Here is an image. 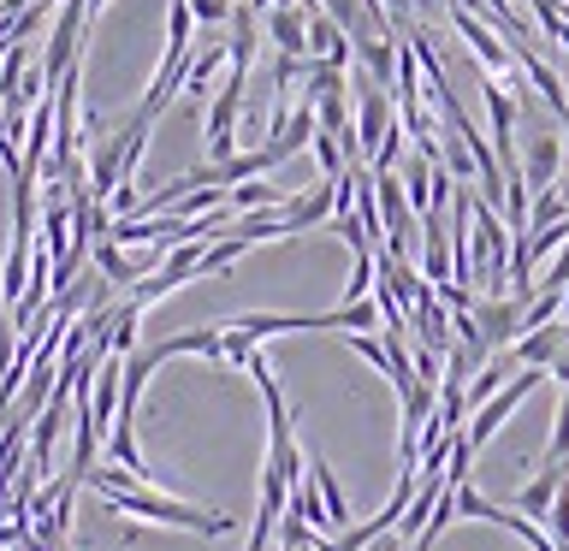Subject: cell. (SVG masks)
Instances as JSON below:
<instances>
[{
    "label": "cell",
    "instance_id": "7402d4cb",
    "mask_svg": "<svg viewBox=\"0 0 569 551\" xmlns=\"http://www.w3.org/2000/svg\"><path fill=\"white\" fill-rule=\"evenodd\" d=\"M563 196H569V190H563Z\"/></svg>",
    "mask_w": 569,
    "mask_h": 551
},
{
    "label": "cell",
    "instance_id": "277c9868",
    "mask_svg": "<svg viewBox=\"0 0 569 551\" xmlns=\"http://www.w3.org/2000/svg\"><path fill=\"white\" fill-rule=\"evenodd\" d=\"M445 12H451V24H457V36H462V42L475 48V60H480V66H492V78H505V71L516 66L510 42H505V36H492V30H487V18H480V12H462V7H445Z\"/></svg>",
    "mask_w": 569,
    "mask_h": 551
},
{
    "label": "cell",
    "instance_id": "30bf717a",
    "mask_svg": "<svg viewBox=\"0 0 569 551\" xmlns=\"http://www.w3.org/2000/svg\"><path fill=\"white\" fill-rule=\"evenodd\" d=\"M160 362H172V355H226V332L220 327H190V332H172L160 338V344H149Z\"/></svg>",
    "mask_w": 569,
    "mask_h": 551
},
{
    "label": "cell",
    "instance_id": "e0dca14e",
    "mask_svg": "<svg viewBox=\"0 0 569 551\" xmlns=\"http://www.w3.org/2000/svg\"><path fill=\"white\" fill-rule=\"evenodd\" d=\"M551 462H569V398L558 403V427H551Z\"/></svg>",
    "mask_w": 569,
    "mask_h": 551
},
{
    "label": "cell",
    "instance_id": "9a60e30c",
    "mask_svg": "<svg viewBox=\"0 0 569 551\" xmlns=\"http://www.w3.org/2000/svg\"><path fill=\"white\" fill-rule=\"evenodd\" d=\"M558 220H569V196H563V190H546L540 202L528 208V231H540V226H558Z\"/></svg>",
    "mask_w": 569,
    "mask_h": 551
},
{
    "label": "cell",
    "instance_id": "44dd1931",
    "mask_svg": "<svg viewBox=\"0 0 569 551\" xmlns=\"http://www.w3.org/2000/svg\"><path fill=\"white\" fill-rule=\"evenodd\" d=\"M563 309H569V291H563Z\"/></svg>",
    "mask_w": 569,
    "mask_h": 551
},
{
    "label": "cell",
    "instance_id": "5b68a950",
    "mask_svg": "<svg viewBox=\"0 0 569 551\" xmlns=\"http://www.w3.org/2000/svg\"><path fill=\"white\" fill-rule=\"evenodd\" d=\"M522 297H492V302H475V320H480V338H487V350H510L516 338H522Z\"/></svg>",
    "mask_w": 569,
    "mask_h": 551
},
{
    "label": "cell",
    "instance_id": "8fae6325",
    "mask_svg": "<svg viewBox=\"0 0 569 551\" xmlns=\"http://www.w3.org/2000/svg\"><path fill=\"white\" fill-rule=\"evenodd\" d=\"M309 474H315V487H320V504H327V522L338 528V533H345L350 528V498H345V487H338V480H332V469H327V462H309Z\"/></svg>",
    "mask_w": 569,
    "mask_h": 551
},
{
    "label": "cell",
    "instance_id": "ba28073f",
    "mask_svg": "<svg viewBox=\"0 0 569 551\" xmlns=\"http://www.w3.org/2000/svg\"><path fill=\"white\" fill-rule=\"evenodd\" d=\"M267 36H273L279 53L309 60V12H297V7H267Z\"/></svg>",
    "mask_w": 569,
    "mask_h": 551
},
{
    "label": "cell",
    "instance_id": "7a4b0ae2",
    "mask_svg": "<svg viewBox=\"0 0 569 551\" xmlns=\"http://www.w3.org/2000/svg\"><path fill=\"white\" fill-rule=\"evenodd\" d=\"M391 131V101H386V83H373L368 71L356 78V137H362V154L373 160L380 142Z\"/></svg>",
    "mask_w": 569,
    "mask_h": 551
},
{
    "label": "cell",
    "instance_id": "7c38bea8",
    "mask_svg": "<svg viewBox=\"0 0 569 551\" xmlns=\"http://www.w3.org/2000/svg\"><path fill=\"white\" fill-rule=\"evenodd\" d=\"M220 66H231V48H202V53L190 60V78H184V89H190L196 101H202L208 89H213V78H220Z\"/></svg>",
    "mask_w": 569,
    "mask_h": 551
},
{
    "label": "cell",
    "instance_id": "ffe728a7",
    "mask_svg": "<svg viewBox=\"0 0 569 551\" xmlns=\"http://www.w3.org/2000/svg\"><path fill=\"white\" fill-rule=\"evenodd\" d=\"M551 533H558V545L569 551V487H563L558 504H551Z\"/></svg>",
    "mask_w": 569,
    "mask_h": 551
},
{
    "label": "cell",
    "instance_id": "3957f363",
    "mask_svg": "<svg viewBox=\"0 0 569 551\" xmlns=\"http://www.w3.org/2000/svg\"><path fill=\"white\" fill-rule=\"evenodd\" d=\"M480 96H487V113H492V149H498V167L516 172L522 160H516V96L505 89V78H480Z\"/></svg>",
    "mask_w": 569,
    "mask_h": 551
},
{
    "label": "cell",
    "instance_id": "d6986e66",
    "mask_svg": "<svg viewBox=\"0 0 569 551\" xmlns=\"http://www.w3.org/2000/svg\"><path fill=\"white\" fill-rule=\"evenodd\" d=\"M540 291H569V243L558 249V261L546 267V279H540Z\"/></svg>",
    "mask_w": 569,
    "mask_h": 551
},
{
    "label": "cell",
    "instance_id": "8992f818",
    "mask_svg": "<svg viewBox=\"0 0 569 551\" xmlns=\"http://www.w3.org/2000/svg\"><path fill=\"white\" fill-rule=\"evenodd\" d=\"M563 154H569V142H563V137H533V142H528V154H522V178H528V190H533V196H546L551 184H558Z\"/></svg>",
    "mask_w": 569,
    "mask_h": 551
},
{
    "label": "cell",
    "instance_id": "9c48e42d",
    "mask_svg": "<svg viewBox=\"0 0 569 551\" xmlns=\"http://www.w3.org/2000/svg\"><path fill=\"white\" fill-rule=\"evenodd\" d=\"M563 487H569V462H551L540 480H528V487L516 492V510H522L528 522H533V515H551V504H558Z\"/></svg>",
    "mask_w": 569,
    "mask_h": 551
},
{
    "label": "cell",
    "instance_id": "6da1fadb",
    "mask_svg": "<svg viewBox=\"0 0 569 551\" xmlns=\"http://www.w3.org/2000/svg\"><path fill=\"white\" fill-rule=\"evenodd\" d=\"M83 487H96L101 504L119 510V515H131V522L190 528V533H226V528H231L226 510H196V504H178V498H160V492H149V480H137L131 469H119V462H107V469L96 462Z\"/></svg>",
    "mask_w": 569,
    "mask_h": 551
},
{
    "label": "cell",
    "instance_id": "ac0fdd59",
    "mask_svg": "<svg viewBox=\"0 0 569 551\" xmlns=\"http://www.w3.org/2000/svg\"><path fill=\"white\" fill-rule=\"evenodd\" d=\"M231 7H238V0H190V12L202 18V24H231Z\"/></svg>",
    "mask_w": 569,
    "mask_h": 551
},
{
    "label": "cell",
    "instance_id": "52a82bcc",
    "mask_svg": "<svg viewBox=\"0 0 569 551\" xmlns=\"http://www.w3.org/2000/svg\"><path fill=\"white\" fill-rule=\"evenodd\" d=\"M563 344H569V332L551 320V327H540V332H522L510 350H516V362H522V368H558L563 355H569Z\"/></svg>",
    "mask_w": 569,
    "mask_h": 551
},
{
    "label": "cell",
    "instance_id": "4fadbf2b",
    "mask_svg": "<svg viewBox=\"0 0 569 551\" xmlns=\"http://www.w3.org/2000/svg\"><path fill=\"white\" fill-rule=\"evenodd\" d=\"M226 202L238 208V213H267V208H284L279 196L261 184V178H243V184H231V190H226Z\"/></svg>",
    "mask_w": 569,
    "mask_h": 551
},
{
    "label": "cell",
    "instance_id": "2e32d148",
    "mask_svg": "<svg viewBox=\"0 0 569 551\" xmlns=\"http://www.w3.org/2000/svg\"><path fill=\"white\" fill-rule=\"evenodd\" d=\"M12 362H18V327H12V314H7V320H0V385H7Z\"/></svg>",
    "mask_w": 569,
    "mask_h": 551
},
{
    "label": "cell",
    "instance_id": "5bb4252c",
    "mask_svg": "<svg viewBox=\"0 0 569 551\" xmlns=\"http://www.w3.org/2000/svg\"><path fill=\"white\" fill-rule=\"evenodd\" d=\"M315 119H320V131H332V137L356 131V124H350V96H345V89H332V96H320V101H315Z\"/></svg>",
    "mask_w": 569,
    "mask_h": 551
}]
</instances>
